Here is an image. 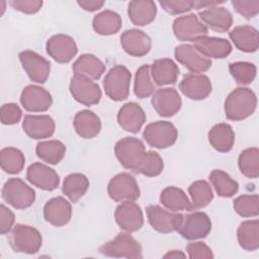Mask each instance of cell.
Returning a JSON list of instances; mask_svg holds the SVG:
<instances>
[{"instance_id": "6da1fadb", "label": "cell", "mask_w": 259, "mask_h": 259, "mask_svg": "<svg viewBox=\"0 0 259 259\" xmlns=\"http://www.w3.org/2000/svg\"><path fill=\"white\" fill-rule=\"evenodd\" d=\"M257 97L255 93L246 87L233 90L225 100V114L230 120L239 121L249 117L256 109Z\"/></svg>"}, {"instance_id": "7a4b0ae2", "label": "cell", "mask_w": 259, "mask_h": 259, "mask_svg": "<svg viewBox=\"0 0 259 259\" xmlns=\"http://www.w3.org/2000/svg\"><path fill=\"white\" fill-rule=\"evenodd\" d=\"M9 244L15 252L35 254L41 247L42 237L35 228L28 225L17 224L9 235Z\"/></svg>"}, {"instance_id": "3957f363", "label": "cell", "mask_w": 259, "mask_h": 259, "mask_svg": "<svg viewBox=\"0 0 259 259\" xmlns=\"http://www.w3.org/2000/svg\"><path fill=\"white\" fill-rule=\"evenodd\" d=\"M131 79L132 74L126 67L122 65L113 66L103 79L105 94L113 101L126 99L130 94Z\"/></svg>"}, {"instance_id": "277c9868", "label": "cell", "mask_w": 259, "mask_h": 259, "mask_svg": "<svg viewBox=\"0 0 259 259\" xmlns=\"http://www.w3.org/2000/svg\"><path fill=\"white\" fill-rule=\"evenodd\" d=\"M99 252L107 257L114 258H134L143 257L142 246L128 233H119L116 237L99 248Z\"/></svg>"}, {"instance_id": "5b68a950", "label": "cell", "mask_w": 259, "mask_h": 259, "mask_svg": "<svg viewBox=\"0 0 259 259\" xmlns=\"http://www.w3.org/2000/svg\"><path fill=\"white\" fill-rule=\"evenodd\" d=\"M114 153L119 163L125 169L137 173L146 153V148L144 143L138 138L125 137L116 142Z\"/></svg>"}, {"instance_id": "8992f818", "label": "cell", "mask_w": 259, "mask_h": 259, "mask_svg": "<svg viewBox=\"0 0 259 259\" xmlns=\"http://www.w3.org/2000/svg\"><path fill=\"white\" fill-rule=\"evenodd\" d=\"M2 198L16 209H24L34 202L35 192L20 178H10L3 185Z\"/></svg>"}, {"instance_id": "52a82bcc", "label": "cell", "mask_w": 259, "mask_h": 259, "mask_svg": "<svg viewBox=\"0 0 259 259\" xmlns=\"http://www.w3.org/2000/svg\"><path fill=\"white\" fill-rule=\"evenodd\" d=\"M143 138L153 148L166 149L175 144L178 138V132L172 122L158 120L149 123L145 127Z\"/></svg>"}, {"instance_id": "ba28073f", "label": "cell", "mask_w": 259, "mask_h": 259, "mask_svg": "<svg viewBox=\"0 0 259 259\" xmlns=\"http://www.w3.org/2000/svg\"><path fill=\"white\" fill-rule=\"evenodd\" d=\"M107 193L112 200L123 202L137 200L140 197L141 191L134 176L128 173H119L108 182Z\"/></svg>"}, {"instance_id": "9c48e42d", "label": "cell", "mask_w": 259, "mask_h": 259, "mask_svg": "<svg viewBox=\"0 0 259 259\" xmlns=\"http://www.w3.org/2000/svg\"><path fill=\"white\" fill-rule=\"evenodd\" d=\"M211 230V222L208 215L202 211H193L183 214L182 222L177 229L179 235L186 240L205 238Z\"/></svg>"}, {"instance_id": "30bf717a", "label": "cell", "mask_w": 259, "mask_h": 259, "mask_svg": "<svg viewBox=\"0 0 259 259\" xmlns=\"http://www.w3.org/2000/svg\"><path fill=\"white\" fill-rule=\"evenodd\" d=\"M69 89L73 98L86 106L97 104L102 96L99 85L91 79L81 75L74 74L71 78Z\"/></svg>"}, {"instance_id": "8fae6325", "label": "cell", "mask_w": 259, "mask_h": 259, "mask_svg": "<svg viewBox=\"0 0 259 259\" xmlns=\"http://www.w3.org/2000/svg\"><path fill=\"white\" fill-rule=\"evenodd\" d=\"M146 212L151 227L163 234L177 231L183 219L182 213L168 211L160 205H149L146 208Z\"/></svg>"}, {"instance_id": "7c38bea8", "label": "cell", "mask_w": 259, "mask_h": 259, "mask_svg": "<svg viewBox=\"0 0 259 259\" xmlns=\"http://www.w3.org/2000/svg\"><path fill=\"white\" fill-rule=\"evenodd\" d=\"M19 61L28 78L35 83H45L51 72V63L33 51L19 53Z\"/></svg>"}, {"instance_id": "4fadbf2b", "label": "cell", "mask_w": 259, "mask_h": 259, "mask_svg": "<svg viewBox=\"0 0 259 259\" xmlns=\"http://www.w3.org/2000/svg\"><path fill=\"white\" fill-rule=\"evenodd\" d=\"M173 32L182 41H194L198 37L207 35L208 29L195 14L177 17L173 22Z\"/></svg>"}, {"instance_id": "5bb4252c", "label": "cell", "mask_w": 259, "mask_h": 259, "mask_svg": "<svg viewBox=\"0 0 259 259\" xmlns=\"http://www.w3.org/2000/svg\"><path fill=\"white\" fill-rule=\"evenodd\" d=\"M175 59L187 70L194 74H200L211 67V60L200 54L192 45H180L175 48Z\"/></svg>"}, {"instance_id": "9a60e30c", "label": "cell", "mask_w": 259, "mask_h": 259, "mask_svg": "<svg viewBox=\"0 0 259 259\" xmlns=\"http://www.w3.org/2000/svg\"><path fill=\"white\" fill-rule=\"evenodd\" d=\"M114 219L118 227L127 233L139 231L144 224L142 208L134 201H123L118 204L114 211Z\"/></svg>"}, {"instance_id": "2e32d148", "label": "cell", "mask_w": 259, "mask_h": 259, "mask_svg": "<svg viewBox=\"0 0 259 259\" xmlns=\"http://www.w3.org/2000/svg\"><path fill=\"white\" fill-rule=\"evenodd\" d=\"M48 55L61 64L69 63L77 54L78 48L73 37L59 33L50 37L46 45Z\"/></svg>"}, {"instance_id": "e0dca14e", "label": "cell", "mask_w": 259, "mask_h": 259, "mask_svg": "<svg viewBox=\"0 0 259 259\" xmlns=\"http://www.w3.org/2000/svg\"><path fill=\"white\" fill-rule=\"evenodd\" d=\"M151 103L160 116L170 117L180 110L182 100L176 89L161 88L153 93Z\"/></svg>"}, {"instance_id": "ac0fdd59", "label": "cell", "mask_w": 259, "mask_h": 259, "mask_svg": "<svg viewBox=\"0 0 259 259\" xmlns=\"http://www.w3.org/2000/svg\"><path fill=\"white\" fill-rule=\"evenodd\" d=\"M20 103L27 111L44 112L51 107L53 98L45 88L37 85H28L20 94Z\"/></svg>"}, {"instance_id": "d6986e66", "label": "cell", "mask_w": 259, "mask_h": 259, "mask_svg": "<svg viewBox=\"0 0 259 259\" xmlns=\"http://www.w3.org/2000/svg\"><path fill=\"white\" fill-rule=\"evenodd\" d=\"M26 179L32 185L47 191L55 190L60 184L58 173L53 168L39 162L31 164L27 168Z\"/></svg>"}, {"instance_id": "ffe728a7", "label": "cell", "mask_w": 259, "mask_h": 259, "mask_svg": "<svg viewBox=\"0 0 259 259\" xmlns=\"http://www.w3.org/2000/svg\"><path fill=\"white\" fill-rule=\"evenodd\" d=\"M180 91L189 99L202 100L211 92V83L203 74L190 73L185 75L179 83Z\"/></svg>"}, {"instance_id": "44dd1931", "label": "cell", "mask_w": 259, "mask_h": 259, "mask_svg": "<svg viewBox=\"0 0 259 259\" xmlns=\"http://www.w3.org/2000/svg\"><path fill=\"white\" fill-rule=\"evenodd\" d=\"M123 51L133 57L146 56L152 47V40L144 31L136 28L124 30L120 35Z\"/></svg>"}, {"instance_id": "7402d4cb", "label": "cell", "mask_w": 259, "mask_h": 259, "mask_svg": "<svg viewBox=\"0 0 259 259\" xmlns=\"http://www.w3.org/2000/svg\"><path fill=\"white\" fill-rule=\"evenodd\" d=\"M198 15V18L206 27L221 33L227 32L233 24L232 13L227 8L219 6V4L199 11Z\"/></svg>"}, {"instance_id": "603a6c76", "label": "cell", "mask_w": 259, "mask_h": 259, "mask_svg": "<svg viewBox=\"0 0 259 259\" xmlns=\"http://www.w3.org/2000/svg\"><path fill=\"white\" fill-rule=\"evenodd\" d=\"M22 128L29 138L40 140L52 137L55 133L56 124L50 115L27 114L23 118Z\"/></svg>"}, {"instance_id": "cb8c5ba5", "label": "cell", "mask_w": 259, "mask_h": 259, "mask_svg": "<svg viewBox=\"0 0 259 259\" xmlns=\"http://www.w3.org/2000/svg\"><path fill=\"white\" fill-rule=\"evenodd\" d=\"M44 217L55 227L67 225L72 217L71 203L62 196L51 198L44 206Z\"/></svg>"}, {"instance_id": "d4e9b609", "label": "cell", "mask_w": 259, "mask_h": 259, "mask_svg": "<svg viewBox=\"0 0 259 259\" xmlns=\"http://www.w3.org/2000/svg\"><path fill=\"white\" fill-rule=\"evenodd\" d=\"M147 116L144 109L136 102H127L123 104L117 113V122L119 126L130 133H138L144 123Z\"/></svg>"}, {"instance_id": "484cf974", "label": "cell", "mask_w": 259, "mask_h": 259, "mask_svg": "<svg viewBox=\"0 0 259 259\" xmlns=\"http://www.w3.org/2000/svg\"><path fill=\"white\" fill-rule=\"evenodd\" d=\"M194 47L207 59H224L232 52V45L229 40L222 37L201 36L195 39Z\"/></svg>"}, {"instance_id": "4316f807", "label": "cell", "mask_w": 259, "mask_h": 259, "mask_svg": "<svg viewBox=\"0 0 259 259\" xmlns=\"http://www.w3.org/2000/svg\"><path fill=\"white\" fill-rule=\"evenodd\" d=\"M153 82L158 86L176 83L179 76L178 66L168 58L158 59L150 66Z\"/></svg>"}, {"instance_id": "83f0119b", "label": "cell", "mask_w": 259, "mask_h": 259, "mask_svg": "<svg viewBox=\"0 0 259 259\" xmlns=\"http://www.w3.org/2000/svg\"><path fill=\"white\" fill-rule=\"evenodd\" d=\"M229 35L235 47L242 52L253 53L258 50V30L251 25L236 26L230 31Z\"/></svg>"}, {"instance_id": "f1b7e54d", "label": "cell", "mask_w": 259, "mask_h": 259, "mask_svg": "<svg viewBox=\"0 0 259 259\" xmlns=\"http://www.w3.org/2000/svg\"><path fill=\"white\" fill-rule=\"evenodd\" d=\"M127 15L137 26L150 24L157 15V6L151 0H134L127 5Z\"/></svg>"}, {"instance_id": "f546056e", "label": "cell", "mask_w": 259, "mask_h": 259, "mask_svg": "<svg viewBox=\"0 0 259 259\" xmlns=\"http://www.w3.org/2000/svg\"><path fill=\"white\" fill-rule=\"evenodd\" d=\"M73 125L78 136L83 139L95 138L101 130L100 118L97 114L88 109H84L76 113Z\"/></svg>"}, {"instance_id": "4dcf8cb0", "label": "cell", "mask_w": 259, "mask_h": 259, "mask_svg": "<svg viewBox=\"0 0 259 259\" xmlns=\"http://www.w3.org/2000/svg\"><path fill=\"white\" fill-rule=\"evenodd\" d=\"M210 146L221 153H227L232 150L235 143V133L232 126L226 122L213 125L207 135Z\"/></svg>"}, {"instance_id": "1f68e13d", "label": "cell", "mask_w": 259, "mask_h": 259, "mask_svg": "<svg viewBox=\"0 0 259 259\" xmlns=\"http://www.w3.org/2000/svg\"><path fill=\"white\" fill-rule=\"evenodd\" d=\"M72 70L75 75H81L91 80H98L105 72V65L96 56L84 54L74 62Z\"/></svg>"}, {"instance_id": "d6a6232c", "label": "cell", "mask_w": 259, "mask_h": 259, "mask_svg": "<svg viewBox=\"0 0 259 259\" xmlns=\"http://www.w3.org/2000/svg\"><path fill=\"white\" fill-rule=\"evenodd\" d=\"M160 202L171 211L192 210L193 206L185 192L176 186L164 188L160 194Z\"/></svg>"}, {"instance_id": "836d02e7", "label": "cell", "mask_w": 259, "mask_h": 259, "mask_svg": "<svg viewBox=\"0 0 259 259\" xmlns=\"http://www.w3.org/2000/svg\"><path fill=\"white\" fill-rule=\"evenodd\" d=\"M122 24L121 17L112 10H103L96 14L92 20V26L96 33L111 35L118 32Z\"/></svg>"}, {"instance_id": "e575fe53", "label": "cell", "mask_w": 259, "mask_h": 259, "mask_svg": "<svg viewBox=\"0 0 259 259\" xmlns=\"http://www.w3.org/2000/svg\"><path fill=\"white\" fill-rule=\"evenodd\" d=\"M239 245L246 251H255L259 248V222L249 220L240 224L237 231Z\"/></svg>"}, {"instance_id": "d590c367", "label": "cell", "mask_w": 259, "mask_h": 259, "mask_svg": "<svg viewBox=\"0 0 259 259\" xmlns=\"http://www.w3.org/2000/svg\"><path fill=\"white\" fill-rule=\"evenodd\" d=\"M89 188V180L82 173H71L64 179L62 191L72 201L77 202Z\"/></svg>"}, {"instance_id": "8d00e7d4", "label": "cell", "mask_w": 259, "mask_h": 259, "mask_svg": "<svg viewBox=\"0 0 259 259\" xmlns=\"http://www.w3.org/2000/svg\"><path fill=\"white\" fill-rule=\"evenodd\" d=\"M36 156L44 162L52 165L60 163L66 154L65 145L58 140L40 142L35 148Z\"/></svg>"}, {"instance_id": "74e56055", "label": "cell", "mask_w": 259, "mask_h": 259, "mask_svg": "<svg viewBox=\"0 0 259 259\" xmlns=\"http://www.w3.org/2000/svg\"><path fill=\"white\" fill-rule=\"evenodd\" d=\"M210 184L221 197H232L238 192L239 184L223 170H212L208 176Z\"/></svg>"}, {"instance_id": "f35d334b", "label": "cell", "mask_w": 259, "mask_h": 259, "mask_svg": "<svg viewBox=\"0 0 259 259\" xmlns=\"http://www.w3.org/2000/svg\"><path fill=\"white\" fill-rule=\"evenodd\" d=\"M25 164L23 153L13 147H6L0 151V165L4 172L8 174L19 173Z\"/></svg>"}, {"instance_id": "ab89813d", "label": "cell", "mask_w": 259, "mask_h": 259, "mask_svg": "<svg viewBox=\"0 0 259 259\" xmlns=\"http://www.w3.org/2000/svg\"><path fill=\"white\" fill-rule=\"evenodd\" d=\"M238 165L241 173L247 178H257L259 176V150L255 147L245 149L241 152Z\"/></svg>"}, {"instance_id": "60d3db41", "label": "cell", "mask_w": 259, "mask_h": 259, "mask_svg": "<svg viewBox=\"0 0 259 259\" xmlns=\"http://www.w3.org/2000/svg\"><path fill=\"white\" fill-rule=\"evenodd\" d=\"M134 91L138 98H147L155 92V84L153 82L150 66L149 65H143L140 67L135 76V85H134Z\"/></svg>"}, {"instance_id": "b9f144b4", "label": "cell", "mask_w": 259, "mask_h": 259, "mask_svg": "<svg viewBox=\"0 0 259 259\" xmlns=\"http://www.w3.org/2000/svg\"><path fill=\"white\" fill-rule=\"evenodd\" d=\"M193 208H202L206 206L212 199L213 193L210 185L205 180H196L192 182L188 188Z\"/></svg>"}, {"instance_id": "7bdbcfd3", "label": "cell", "mask_w": 259, "mask_h": 259, "mask_svg": "<svg viewBox=\"0 0 259 259\" xmlns=\"http://www.w3.org/2000/svg\"><path fill=\"white\" fill-rule=\"evenodd\" d=\"M230 73L237 84L248 85L252 83L256 77V66L249 62H235L229 66Z\"/></svg>"}, {"instance_id": "ee69618b", "label": "cell", "mask_w": 259, "mask_h": 259, "mask_svg": "<svg viewBox=\"0 0 259 259\" xmlns=\"http://www.w3.org/2000/svg\"><path fill=\"white\" fill-rule=\"evenodd\" d=\"M235 211L243 218L257 217L259 213V197L257 194H243L234 200Z\"/></svg>"}, {"instance_id": "f6af8a7d", "label": "cell", "mask_w": 259, "mask_h": 259, "mask_svg": "<svg viewBox=\"0 0 259 259\" xmlns=\"http://www.w3.org/2000/svg\"><path fill=\"white\" fill-rule=\"evenodd\" d=\"M164 163L161 156L157 152L148 151L145 153L137 173L148 177H155L162 173Z\"/></svg>"}, {"instance_id": "bcb514c9", "label": "cell", "mask_w": 259, "mask_h": 259, "mask_svg": "<svg viewBox=\"0 0 259 259\" xmlns=\"http://www.w3.org/2000/svg\"><path fill=\"white\" fill-rule=\"evenodd\" d=\"M22 116V111L16 103H5L0 108V118L3 124L17 123Z\"/></svg>"}, {"instance_id": "7dc6e473", "label": "cell", "mask_w": 259, "mask_h": 259, "mask_svg": "<svg viewBox=\"0 0 259 259\" xmlns=\"http://www.w3.org/2000/svg\"><path fill=\"white\" fill-rule=\"evenodd\" d=\"M161 7L172 15L185 13L193 8L192 1L186 0H162L159 2Z\"/></svg>"}, {"instance_id": "c3c4849f", "label": "cell", "mask_w": 259, "mask_h": 259, "mask_svg": "<svg viewBox=\"0 0 259 259\" xmlns=\"http://www.w3.org/2000/svg\"><path fill=\"white\" fill-rule=\"evenodd\" d=\"M232 5L234 9L244 16L246 19H251L255 17L259 12V1H242V0H233Z\"/></svg>"}, {"instance_id": "681fc988", "label": "cell", "mask_w": 259, "mask_h": 259, "mask_svg": "<svg viewBox=\"0 0 259 259\" xmlns=\"http://www.w3.org/2000/svg\"><path fill=\"white\" fill-rule=\"evenodd\" d=\"M188 257L191 259H212L211 249L203 242H192L186 246Z\"/></svg>"}, {"instance_id": "f907efd6", "label": "cell", "mask_w": 259, "mask_h": 259, "mask_svg": "<svg viewBox=\"0 0 259 259\" xmlns=\"http://www.w3.org/2000/svg\"><path fill=\"white\" fill-rule=\"evenodd\" d=\"M9 4L15 10L26 14H34L38 12L42 6V1L39 0H11Z\"/></svg>"}, {"instance_id": "816d5d0a", "label": "cell", "mask_w": 259, "mask_h": 259, "mask_svg": "<svg viewBox=\"0 0 259 259\" xmlns=\"http://www.w3.org/2000/svg\"><path fill=\"white\" fill-rule=\"evenodd\" d=\"M0 217H1V222H0V233L2 235L7 234L8 232L11 231L13 225H14V213L4 204H1L0 206Z\"/></svg>"}, {"instance_id": "f5cc1de1", "label": "cell", "mask_w": 259, "mask_h": 259, "mask_svg": "<svg viewBox=\"0 0 259 259\" xmlns=\"http://www.w3.org/2000/svg\"><path fill=\"white\" fill-rule=\"evenodd\" d=\"M77 4L82 9L89 12H93L102 8V6L104 5V1H100V0H81L80 1L79 0L77 1Z\"/></svg>"}, {"instance_id": "db71d44e", "label": "cell", "mask_w": 259, "mask_h": 259, "mask_svg": "<svg viewBox=\"0 0 259 259\" xmlns=\"http://www.w3.org/2000/svg\"><path fill=\"white\" fill-rule=\"evenodd\" d=\"M163 257L164 258H180V257L184 258L186 257V255L180 250H171L167 254H165Z\"/></svg>"}]
</instances>
